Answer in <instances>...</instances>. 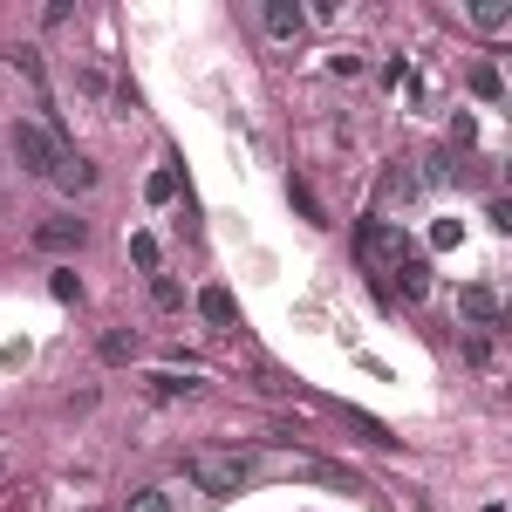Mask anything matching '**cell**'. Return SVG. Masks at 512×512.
Segmentation results:
<instances>
[{
    "label": "cell",
    "mask_w": 512,
    "mask_h": 512,
    "mask_svg": "<svg viewBox=\"0 0 512 512\" xmlns=\"http://www.w3.org/2000/svg\"><path fill=\"white\" fill-rule=\"evenodd\" d=\"M260 478V458H246V451H212V458H185V485L205 492V499H233Z\"/></svg>",
    "instance_id": "6da1fadb"
},
{
    "label": "cell",
    "mask_w": 512,
    "mask_h": 512,
    "mask_svg": "<svg viewBox=\"0 0 512 512\" xmlns=\"http://www.w3.org/2000/svg\"><path fill=\"white\" fill-rule=\"evenodd\" d=\"M14 158H21V171H28V178H48V185H55V171H62V158H69V151H62L41 123H14Z\"/></svg>",
    "instance_id": "7a4b0ae2"
},
{
    "label": "cell",
    "mask_w": 512,
    "mask_h": 512,
    "mask_svg": "<svg viewBox=\"0 0 512 512\" xmlns=\"http://www.w3.org/2000/svg\"><path fill=\"white\" fill-rule=\"evenodd\" d=\"M355 253H362L369 267H403V260H410V239H403V226H390V219H362V226H355Z\"/></svg>",
    "instance_id": "3957f363"
},
{
    "label": "cell",
    "mask_w": 512,
    "mask_h": 512,
    "mask_svg": "<svg viewBox=\"0 0 512 512\" xmlns=\"http://www.w3.org/2000/svg\"><path fill=\"white\" fill-rule=\"evenodd\" d=\"M458 315L472 321V328H499V294H492V287H458Z\"/></svg>",
    "instance_id": "277c9868"
},
{
    "label": "cell",
    "mask_w": 512,
    "mask_h": 512,
    "mask_svg": "<svg viewBox=\"0 0 512 512\" xmlns=\"http://www.w3.org/2000/svg\"><path fill=\"white\" fill-rule=\"evenodd\" d=\"M267 35L274 41H301V28H308V7H294V0H267Z\"/></svg>",
    "instance_id": "5b68a950"
},
{
    "label": "cell",
    "mask_w": 512,
    "mask_h": 512,
    "mask_svg": "<svg viewBox=\"0 0 512 512\" xmlns=\"http://www.w3.org/2000/svg\"><path fill=\"white\" fill-rule=\"evenodd\" d=\"M390 280H396V294H403V301H424V294H431V260H417V253H410L403 267H390Z\"/></svg>",
    "instance_id": "8992f818"
},
{
    "label": "cell",
    "mask_w": 512,
    "mask_h": 512,
    "mask_svg": "<svg viewBox=\"0 0 512 512\" xmlns=\"http://www.w3.org/2000/svg\"><path fill=\"white\" fill-rule=\"evenodd\" d=\"M82 239H89V226H82V219H48V226L35 233V246H48V253H69V246H82Z\"/></svg>",
    "instance_id": "52a82bcc"
},
{
    "label": "cell",
    "mask_w": 512,
    "mask_h": 512,
    "mask_svg": "<svg viewBox=\"0 0 512 512\" xmlns=\"http://www.w3.org/2000/svg\"><path fill=\"white\" fill-rule=\"evenodd\" d=\"M417 192H424V178H417L410 164H390V178H383V205H396V198L410 205V198H417Z\"/></svg>",
    "instance_id": "ba28073f"
},
{
    "label": "cell",
    "mask_w": 512,
    "mask_h": 512,
    "mask_svg": "<svg viewBox=\"0 0 512 512\" xmlns=\"http://www.w3.org/2000/svg\"><path fill=\"white\" fill-rule=\"evenodd\" d=\"M198 315L212 321V328H233L239 308H233V294H226V287H205V294H198Z\"/></svg>",
    "instance_id": "9c48e42d"
},
{
    "label": "cell",
    "mask_w": 512,
    "mask_h": 512,
    "mask_svg": "<svg viewBox=\"0 0 512 512\" xmlns=\"http://www.w3.org/2000/svg\"><path fill=\"white\" fill-rule=\"evenodd\" d=\"M55 185H62V192H89V185H96V164L62 158V171H55Z\"/></svg>",
    "instance_id": "30bf717a"
},
{
    "label": "cell",
    "mask_w": 512,
    "mask_h": 512,
    "mask_svg": "<svg viewBox=\"0 0 512 512\" xmlns=\"http://www.w3.org/2000/svg\"><path fill=\"white\" fill-rule=\"evenodd\" d=\"M7 62H14L21 76L35 82V96H41V89H48V76H41V48H28V41H21V48H7Z\"/></svg>",
    "instance_id": "8fae6325"
},
{
    "label": "cell",
    "mask_w": 512,
    "mask_h": 512,
    "mask_svg": "<svg viewBox=\"0 0 512 512\" xmlns=\"http://www.w3.org/2000/svg\"><path fill=\"white\" fill-rule=\"evenodd\" d=\"M123 512H178V499L164 492V485H144V492H130V506Z\"/></svg>",
    "instance_id": "7c38bea8"
},
{
    "label": "cell",
    "mask_w": 512,
    "mask_h": 512,
    "mask_svg": "<svg viewBox=\"0 0 512 512\" xmlns=\"http://www.w3.org/2000/svg\"><path fill=\"white\" fill-rule=\"evenodd\" d=\"M48 294H55L62 308H76V301H82V280H76V267H55V274H48Z\"/></svg>",
    "instance_id": "4fadbf2b"
},
{
    "label": "cell",
    "mask_w": 512,
    "mask_h": 512,
    "mask_svg": "<svg viewBox=\"0 0 512 512\" xmlns=\"http://www.w3.org/2000/svg\"><path fill=\"white\" fill-rule=\"evenodd\" d=\"M130 260H137L144 274H158V239H151V233H130Z\"/></svg>",
    "instance_id": "5bb4252c"
},
{
    "label": "cell",
    "mask_w": 512,
    "mask_h": 512,
    "mask_svg": "<svg viewBox=\"0 0 512 512\" xmlns=\"http://www.w3.org/2000/svg\"><path fill=\"white\" fill-rule=\"evenodd\" d=\"M198 383H185V376H171V369H158V376H151V396H164V403H171V396H192Z\"/></svg>",
    "instance_id": "9a60e30c"
},
{
    "label": "cell",
    "mask_w": 512,
    "mask_h": 512,
    "mask_svg": "<svg viewBox=\"0 0 512 512\" xmlns=\"http://www.w3.org/2000/svg\"><path fill=\"white\" fill-rule=\"evenodd\" d=\"M151 294H158V308H185V287H178L171 274H158V280H151Z\"/></svg>",
    "instance_id": "2e32d148"
},
{
    "label": "cell",
    "mask_w": 512,
    "mask_h": 512,
    "mask_svg": "<svg viewBox=\"0 0 512 512\" xmlns=\"http://www.w3.org/2000/svg\"><path fill=\"white\" fill-rule=\"evenodd\" d=\"M130 349H137V342H130L123 328H110V335H103V362H130Z\"/></svg>",
    "instance_id": "e0dca14e"
},
{
    "label": "cell",
    "mask_w": 512,
    "mask_h": 512,
    "mask_svg": "<svg viewBox=\"0 0 512 512\" xmlns=\"http://www.w3.org/2000/svg\"><path fill=\"white\" fill-rule=\"evenodd\" d=\"M472 28H485V35H499V28H506V7H472Z\"/></svg>",
    "instance_id": "ac0fdd59"
},
{
    "label": "cell",
    "mask_w": 512,
    "mask_h": 512,
    "mask_svg": "<svg viewBox=\"0 0 512 512\" xmlns=\"http://www.w3.org/2000/svg\"><path fill=\"white\" fill-rule=\"evenodd\" d=\"M485 226H492V233H512V205H506V198H492V212H485Z\"/></svg>",
    "instance_id": "d6986e66"
},
{
    "label": "cell",
    "mask_w": 512,
    "mask_h": 512,
    "mask_svg": "<svg viewBox=\"0 0 512 512\" xmlns=\"http://www.w3.org/2000/svg\"><path fill=\"white\" fill-rule=\"evenodd\" d=\"M472 89L485 96V103H499V69H478V76H472Z\"/></svg>",
    "instance_id": "ffe728a7"
},
{
    "label": "cell",
    "mask_w": 512,
    "mask_h": 512,
    "mask_svg": "<svg viewBox=\"0 0 512 512\" xmlns=\"http://www.w3.org/2000/svg\"><path fill=\"white\" fill-rule=\"evenodd\" d=\"M458 233H465L458 219H437V226H431V246H458Z\"/></svg>",
    "instance_id": "44dd1931"
},
{
    "label": "cell",
    "mask_w": 512,
    "mask_h": 512,
    "mask_svg": "<svg viewBox=\"0 0 512 512\" xmlns=\"http://www.w3.org/2000/svg\"><path fill=\"white\" fill-rule=\"evenodd\" d=\"M144 192H151V205H164V198L178 192V178H171V171H158V178H151V185H144Z\"/></svg>",
    "instance_id": "7402d4cb"
},
{
    "label": "cell",
    "mask_w": 512,
    "mask_h": 512,
    "mask_svg": "<svg viewBox=\"0 0 512 512\" xmlns=\"http://www.w3.org/2000/svg\"><path fill=\"white\" fill-rule=\"evenodd\" d=\"M328 69H335V76H362V55H355V48H342V55L328 62Z\"/></svg>",
    "instance_id": "603a6c76"
},
{
    "label": "cell",
    "mask_w": 512,
    "mask_h": 512,
    "mask_svg": "<svg viewBox=\"0 0 512 512\" xmlns=\"http://www.w3.org/2000/svg\"><path fill=\"white\" fill-rule=\"evenodd\" d=\"M287 198H294V205H301L308 219H321V205H315V192H308V185H287Z\"/></svg>",
    "instance_id": "cb8c5ba5"
}]
</instances>
